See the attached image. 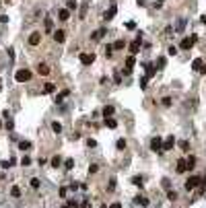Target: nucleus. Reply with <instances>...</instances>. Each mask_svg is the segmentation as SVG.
Listing matches in <instances>:
<instances>
[{"mask_svg":"<svg viewBox=\"0 0 206 208\" xmlns=\"http://www.w3.org/2000/svg\"><path fill=\"white\" fill-rule=\"evenodd\" d=\"M31 76H33V72H31L29 68H21V70L15 74V81H17V83H27V81H31Z\"/></svg>","mask_w":206,"mask_h":208,"instance_id":"obj_1","label":"nucleus"},{"mask_svg":"<svg viewBox=\"0 0 206 208\" xmlns=\"http://www.w3.org/2000/svg\"><path fill=\"white\" fill-rule=\"evenodd\" d=\"M200 183H202V177L192 175V177H188V179H186V185H183V188H186L188 192H192V190H194V188H198Z\"/></svg>","mask_w":206,"mask_h":208,"instance_id":"obj_2","label":"nucleus"},{"mask_svg":"<svg viewBox=\"0 0 206 208\" xmlns=\"http://www.w3.org/2000/svg\"><path fill=\"white\" fill-rule=\"evenodd\" d=\"M196 41H198V35H190V37H183V39H181V43H179V47H181V49H190V47H192V45H194Z\"/></svg>","mask_w":206,"mask_h":208,"instance_id":"obj_3","label":"nucleus"},{"mask_svg":"<svg viewBox=\"0 0 206 208\" xmlns=\"http://www.w3.org/2000/svg\"><path fill=\"white\" fill-rule=\"evenodd\" d=\"M151 151H155V153H159V151H163V138H153L151 140Z\"/></svg>","mask_w":206,"mask_h":208,"instance_id":"obj_4","label":"nucleus"},{"mask_svg":"<svg viewBox=\"0 0 206 208\" xmlns=\"http://www.w3.org/2000/svg\"><path fill=\"white\" fill-rule=\"evenodd\" d=\"M93 62H95V54H81V64L89 66V64H93Z\"/></svg>","mask_w":206,"mask_h":208,"instance_id":"obj_5","label":"nucleus"},{"mask_svg":"<svg viewBox=\"0 0 206 208\" xmlns=\"http://www.w3.org/2000/svg\"><path fill=\"white\" fill-rule=\"evenodd\" d=\"M39 41H41V33L39 31H33L29 35V45H39Z\"/></svg>","mask_w":206,"mask_h":208,"instance_id":"obj_6","label":"nucleus"},{"mask_svg":"<svg viewBox=\"0 0 206 208\" xmlns=\"http://www.w3.org/2000/svg\"><path fill=\"white\" fill-rule=\"evenodd\" d=\"M173 146H175V138L173 136H167L163 140V151H171Z\"/></svg>","mask_w":206,"mask_h":208,"instance_id":"obj_7","label":"nucleus"},{"mask_svg":"<svg viewBox=\"0 0 206 208\" xmlns=\"http://www.w3.org/2000/svg\"><path fill=\"white\" fill-rule=\"evenodd\" d=\"M175 169H177V173H179V175H181V173H186V171H188V161H186V159H179V161H177V165H175Z\"/></svg>","mask_w":206,"mask_h":208,"instance_id":"obj_8","label":"nucleus"},{"mask_svg":"<svg viewBox=\"0 0 206 208\" xmlns=\"http://www.w3.org/2000/svg\"><path fill=\"white\" fill-rule=\"evenodd\" d=\"M134 204H138L140 208H146V206H148V198H144V196H136V198H134Z\"/></svg>","mask_w":206,"mask_h":208,"instance_id":"obj_9","label":"nucleus"},{"mask_svg":"<svg viewBox=\"0 0 206 208\" xmlns=\"http://www.w3.org/2000/svg\"><path fill=\"white\" fill-rule=\"evenodd\" d=\"M202 66H204V60H202V58H196V60L192 62V70H194V72H200Z\"/></svg>","mask_w":206,"mask_h":208,"instance_id":"obj_10","label":"nucleus"},{"mask_svg":"<svg viewBox=\"0 0 206 208\" xmlns=\"http://www.w3.org/2000/svg\"><path fill=\"white\" fill-rule=\"evenodd\" d=\"M144 68H146V79H153V76L157 74V66H153V64H144Z\"/></svg>","mask_w":206,"mask_h":208,"instance_id":"obj_11","label":"nucleus"},{"mask_svg":"<svg viewBox=\"0 0 206 208\" xmlns=\"http://www.w3.org/2000/svg\"><path fill=\"white\" fill-rule=\"evenodd\" d=\"M37 72H39L41 76H47V74H49V66H47V64H37Z\"/></svg>","mask_w":206,"mask_h":208,"instance_id":"obj_12","label":"nucleus"},{"mask_svg":"<svg viewBox=\"0 0 206 208\" xmlns=\"http://www.w3.org/2000/svg\"><path fill=\"white\" fill-rule=\"evenodd\" d=\"M116 12H118V8H116V6H111L109 10H105V15H103V19H105V21H111V19L116 17Z\"/></svg>","mask_w":206,"mask_h":208,"instance_id":"obj_13","label":"nucleus"},{"mask_svg":"<svg viewBox=\"0 0 206 208\" xmlns=\"http://www.w3.org/2000/svg\"><path fill=\"white\" fill-rule=\"evenodd\" d=\"M64 37H66V33H64L62 29H58V31H54V41L62 43V41H64Z\"/></svg>","mask_w":206,"mask_h":208,"instance_id":"obj_14","label":"nucleus"},{"mask_svg":"<svg viewBox=\"0 0 206 208\" xmlns=\"http://www.w3.org/2000/svg\"><path fill=\"white\" fill-rule=\"evenodd\" d=\"M101 37H105V29H97V31L91 35V39H93V41H99Z\"/></svg>","mask_w":206,"mask_h":208,"instance_id":"obj_15","label":"nucleus"},{"mask_svg":"<svg viewBox=\"0 0 206 208\" xmlns=\"http://www.w3.org/2000/svg\"><path fill=\"white\" fill-rule=\"evenodd\" d=\"M58 17H60V21H68V19H70V10H68V8H62V10L58 12Z\"/></svg>","mask_w":206,"mask_h":208,"instance_id":"obj_16","label":"nucleus"},{"mask_svg":"<svg viewBox=\"0 0 206 208\" xmlns=\"http://www.w3.org/2000/svg\"><path fill=\"white\" fill-rule=\"evenodd\" d=\"M132 183L138 185V188H142V185H144V179H142L140 175H134V177H132Z\"/></svg>","mask_w":206,"mask_h":208,"instance_id":"obj_17","label":"nucleus"},{"mask_svg":"<svg viewBox=\"0 0 206 208\" xmlns=\"http://www.w3.org/2000/svg\"><path fill=\"white\" fill-rule=\"evenodd\" d=\"M103 116H105V118H111V116H114V107H111V105H105V107H103Z\"/></svg>","mask_w":206,"mask_h":208,"instance_id":"obj_18","label":"nucleus"},{"mask_svg":"<svg viewBox=\"0 0 206 208\" xmlns=\"http://www.w3.org/2000/svg\"><path fill=\"white\" fill-rule=\"evenodd\" d=\"M105 126H107V128H118V122H116L114 118H105Z\"/></svg>","mask_w":206,"mask_h":208,"instance_id":"obj_19","label":"nucleus"},{"mask_svg":"<svg viewBox=\"0 0 206 208\" xmlns=\"http://www.w3.org/2000/svg\"><path fill=\"white\" fill-rule=\"evenodd\" d=\"M134 62H136V58H134V56H128V58H126V68H130V70H132Z\"/></svg>","mask_w":206,"mask_h":208,"instance_id":"obj_20","label":"nucleus"},{"mask_svg":"<svg viewBox=\"0 0 206 208\" xmlns=\"http://www.w3.org/2000/svg\"><path fill=\"white\" fill-rule=\"evenodd\" d=\"M60 163H62V157H60V155L52 157V167H60Z\"/></svg>","mask_w":206,"mask_h":208,"instance_id":"obj_21","label":"nucleus"},{"mask_svg":"<svg viewBox=\"0 0 206 208\" xmlns=\"http://www.w3.org/2000/svg\"><path fill=\"white\" fill-rule=\"evenodd\" d=\"M45 31H54V23L49 17H45Z\"/></svg>","mask_w":206,"mask_h":208,"instance_id":"obj_22","label":"nucleus"},{"mask_svg":"<svg viewBox=\"0 0 206 208\" xmlns=\"http://www.w3.org/2000/svg\"><path fill=\"white\" fill-rule=\"evenodd\" d=\"M29 146H31V142H29V140H21V142H19V148H21V151H27Z\"/></svg>","mask_w":206,"mask_h":208,"instance_id":"obj_23","label":"nucleus"},{"mask_svg":"<svg viewBox=\"0 0 206 208\" xmlns=\"http://www.w3.org/2000/svg\"><path fill=\"white\" fill-rule=\"evenodd\" d=\"M54 89H56L54 84H52V83H47L45 87H43V93H45V95H49V93H54Z\"/></svg>","mask_w":206,"mask_h":208,"instance_id":"obj_24","label":"nucleus"},{"mask_svg":"<svg viewBox=\"0 0 206 208\" xmlns=\"http://www.w3.org/2000/svg\"><path fill=\"white\" fill-rule=\"evenodd\" d=\"M52 130H54L56 134H60V132H62V124H60V122H54V124H52Z\"/></svg>","mask_w":206,"mask_h":208,"instance_id":"obj_25","label":"nucleus"},{"mask_svg":"<svg viewBox=\"0 0 206 208\" xmlns=\"http://www.w3.org/2000/svg\"><path fill=\"white\" fill-rule=\"evenodd\" d=\"M179 148H181L183 153H186V151H190V142H188V140H181V142H179Z\"/></svg>","mask_w":206,"mask_h":208,"instance_id":"obj_26","label":"nucleus"},{"mask_svg":"<svg viewBox=\"0 0 206 208\" xmlns=\"http://www.w3.org/2000/svg\"><path fill=\"white\" fill-rule=\"evenodd\" d=\"M124 47H126V41H124V39H120V41L114 43V49H124Z\"/></svg>","mask_w":206,"mask_h":208,"instance_id":"obj_27","label":"nucleus"},{"mask_svg":"<svg viewBox=\"0 0 206 208\" xmlns=\"http://www.w3.org/2000/svg\"><path fill=\"white\" fill-rule=\"evenodd\" d=\"M186 161H188V171H190V169H192V167L196 165V157H188V159H186Z\"/></svg>","mask_w":206,"mask_h":208,"instance_id":"obj_28","label":"nucleus"},{"mask_svg":"<svg viewBox=\"0 0 206 208\" xmlns=\"http://www.w3.org/2000/svg\"><path fill=\"white\" fill-rule=\"evenodd\" d=\"M116 146H118V151H124V148H126V140H124V138H120V140L116 142Z\"/></svg>","mask_w":206,"mask_h":208,"instance_id":"obj_29","label":"nucleus"},{"mask_svg":"<svg viewBox=\"0 0 206 208\" xmlns=\"http://www.w3.org/2000/svg\"><path fill=\"white\" fill-rule=\"evenodd\" d=\"M186 29V19H181L179 23H177V27H175V31H183Z\"/></svg>","mask_w":206,"mask_h":208,"instance_id":"obj_30","label":"nucleus"},{"mask_svg":"<svg viewBox=\"0 0 206 208\" xmlns=\"http://www.w3.org/2000/svg\"><path fill=\"white\" fill-rule=\"evenodd\" d=\"M66 8H68V10H74V8H76V0H68V2H66Z\"/></svg>","mask_w":206,"mask_h":208,"instance_id":"obj_31","label":"nucleus"},{"mask_svg":"<svg viewBox=\"0 0 206 208\" xmlns=\"http://www.w3.org/2000/svg\"><path fill=\"white\" fill-rule=\"evenodd\" d=\"M167 198H169V200L173 202V200H177V194H175L173 190H169V192H167Z\"/></svg>","mask_w":206,"mask_h":208,"instance_id":"obj_32","label":"nucleus"},{"mask_svg":"<svg viewBox=\"0 0 206 208\" xmlns=\"http://www.w3.org/2000/svg\"><path fill=\"white\" fill-rule=\"evenodd\" d=\"M39 185H41V181L37 179V177H33V179H31V188H35V190H37Z\"/></svg>","mask_w":206,"mask_h":208,"instance_id":"obj_33","label":"nucleus"},{"mask_svg":"<svg viewBox=\"0 0 206 208\" xmlns=\"http://www.w3.org/2000/svg\"><path fill=\"white\" fill-rule=\"evenodd\" d=\"M64 167H66V171H70V169L74 167V161H72V159H68V161L64 163Z\"/></svg>","mask_w":206,"mask_h":208,"instance_id":"obj_34","label":"nucleus"},{"mask_svg":"<svg viewBox=\"0 0 206 208\" xmlns=\"http://www.w3.org/2000/svg\"><path fill=\"white\" fill-rule=\"evenodd\" d=\"M167 52H169V56H177V47H175V45H169Z\"/></svg>","mask_w":206,"mask_h":208,"instance_id":"obj_35","label":"nucleus"},{"mask_svg":"<svg viewBox=\"0 0 206 208\" xmlns=\"http://www.w3.org/2000/svg\"><path fill=\"white\" fill-rule=\"evenodd\" d=\"M161 103H163L165 107H169V105H171V97H163V99H161Z\"/></svg>","mask_w":206,"mask_h":208,"instance_id":"obj_36","label":"nucleus"},{"mask_svg":"<svg viewBox=\"0 0 206 208\" xmlns=\"http://www.w3.org/2000/svg\"><path fill=\"white\" fill-rule=\"evenodd\" d=\"M111 52H114V45H107V47H105V56L111 58Z\"/></svg>","mask_w":206,"mask_h":208,"instance_id":"obj_37","label":"nucleus"},{"mask_svg":"<svg viewBox=\"0 0 206 208\" xmlns=\"http://www.w3.org/2000/svg\"><path fill=\"white\" fill-rule=\"evenodd\" d=\"M116 190V179H109V188H107V192H114Z\"/></svg>","mask_w":206,"mask_h":208,"instance_id":"obj_38","label":"nucleus"},{"mask_svg":"<svg viewBox=\"0 0 206 208\" xmlns=\"http://www.w3.org/2000/svg\"><path fill=\"white\" fill-rule=\"evenodd\" d=\"M10 194H12L15 198H19V196H21V190H19V188H12V190H10Z\"/></svg>","mask_w":206,"mask_h":208,"instance_id":"obj_39","label":"nucleus"},{"mask_svg":"<svg viewBox=\"0 0 206 208\" xmlns=\"http://www.w3.org/2000/svg\"><path fill=\"white\" fill-rule=\"evenodd\" d=\"M29 163H31V159H29V157H27V155H25V157H23V159H21V165H29Z\"/></svg>","mask_w":206,"mask_h":208,"instance_id":"obj_40","label":"nucleus"},{"mask_svg":"<svg viewBox=\"0 0 206 208\" xmlns=\"http://www.w3.org/2000/svg\"><path fill=\"white\" fill-rule=\"evenodd\" d=\"M114 81H116V83H118V84L122 83V72H116V76H114Z\"/></svg>","mask_w":206,"mask_h":208,"instance_id":"obj_41","label":"nucleus"},{"mask_svg":"<svg viewBox=\"0 0 206 208\" xmlns=\"http://www.w3.org/2000/svg\"><path fill=\"white\" fill-rule=\"evenodd\" d=\"M146 83H148V79H146V76H142V79H140V87H142V89H146Z\"/></svg>","mask_w":206,"mask_h":208,"instance_id":"obj_42","label":"nucleus"},{"mask_svg":"<svg viewBox=\"0 0 206 208\" xmlns=\"http://www.w3.org/2000/svg\"><path fill=\"white\" fill-rule=\"evenodd\" d=\"M99 171V165H91L89 167V173H97Z\"/></svg>","mask_w":206,"mask_h":208,"instance_id":"obj_43","label":"nucleus"},{"mask_svg":"<svg viewBox=\"0 0 206 208\" xmlns=\"http://www.w3.org/2000/svg\"><path fill=\"white\" fill-rule=\"evenodd\" d=\"M165 66V58H159V62H157V68H163Z\"/></svg>","mask_w":206,"mask_h":208,"instance_id":"obj_44","label":"nucleus"},{"mask_svg":"<svg viewBox=\"0 0 206 208\" xmlns=\"http://www.w3.org/2000/svg\"><path fill=\"white\" fill-rule=\"evenodd\" d=\"M8 165H12V163H10V161H2V163H0L2 169H8Z\"/></svg>","mask_w":206,"mask_h":208,"instance_id":"obj_45","label":"nucleus"},{"mask_svg":"<svg viewBox=\"0 0 206 208\" xmlns=\"http://www.w3.org/2000/svg\"><path fill=\"white\" fill-rule=\"evenodd\" d=\"M84 17H87V4L81 8V19H84Z\"/></svg>","mask_w":206,"mask_h":208,"instance_id":"obj_46","label":"nucleus"},{"mask_svg":"<svg viewBox=\"0 0 206 208\" xmlns=\"http://www.w3.org/2000/svg\"><path fill=\"white\" fill-rule=\"evenodd\" d=\"M126 27H128V29H136V23H134V21H130V23H126Z\"/></svg>","mask_w":206,"mask_h":208,"instance_id":"obj_47","label":"nucleus"},{"mask_svg":"<svg viewBox=\"0 0 206 208\" xmlns=\"http://www.w3.org/2000/svg\"><path fill=\"white\" fill-rule=\"evenodd\" d=\"M95 144H97V142H95V140H91V138H89V140H87V146H91V148H93V146H95Z\"/></svg>","mask_w":206,"mask_h":208,"instance_id":"obj_48","label":"nucleus"},{"mask_svg":"<svg viewBox=\"0 0 206 208\" xmlns=\"http://www.w3.org/2000/svg\"><path fill=\"white\" fill-rule=\"evenodd\" d=\"M12 128H15V124H12V122L8 120V122H6V130H12Z\"/></svg>","mask_w":206,"mask_h":208,"instance_id":"obj_49","label":"nucleus"},{"mask_svg":"<svg viewBox=\"0 0 206 208\" xmlns=\"http://www.w3.org/2000/svg\"><path fill=\"white\" fill-rule=\"evenodd\" d=\"M109 208H122V204H120V202H114V204H111Z\"/></svg>","mask_w":206,"mask_h":208,"instance_id":"obj_50","label":"nucleus"},{"mask_svg":"<svg viewBox=\"0 0 206 208\" xmlns=\"http://www.w3.org/2000/svg\"><path fill=\"white\" fill-rule=\"evenodd\" d=\"M200 72H202V74H206V64L202 66V68H200Z\"/></svg>","mask_w":206,"mask_h":208,"instance_id":"obj_51","label":"nucleus"},{"mask_svg":"<svg viewBox=\"0 0 206 208\" xmlns=\"http://www.w3.org/2000/svg\"><path fill=\"white\" fill-rule=\"evenodd\" d=\"M0 126H2V122H0Z\"/></svg>","mask_w":206,"mask_h":208,"instance_id":"obj_52","label":"nucleus"}]
</instances>
